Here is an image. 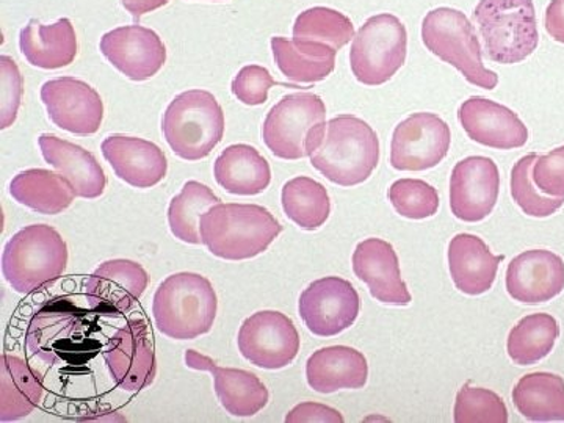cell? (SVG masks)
<instances>
[{"label": "cell", "instance_id": "3", "mask_svg": "<svg viewBox=\"0 0 564 423\" xmlns=\"http://www.w3.org/2000/svg\"><path fill=\"white\" fill-rule=\"evenodd\" d=\"M217 311L214 285L198 273L172 274L159 285L152 300L155 326L174 340H193L209 333Z\"/></svg>", "mask_w": 564, "mask_h": 423}, {"label": "cell", "instance_id": "36", "mask_svg": "<svg viewBox=\"0 0 564 423\" xmlns=\"http://www.w3.org/2000/svg\"><path fill=\"white\" fill-rule=\"evenodd\" d=\"M355 39V25L340 11L314 7L303 11L293 24V41L296 43L325 44L340 51Z\"/></svg>", "mask_w": 564, "mask_h": 423}, {"label": "cell", "instance_id": "28", "mask_svg": "<svg viewBox=\"0 0 564 423\" xmlns=\"http://www.w3.org/2000/svg\"><path fill=\"white\" fill-rule=\"evenodd\" d=\"M217 184L239 196H254L265 192L272 182L269 162L250 144H231L218 155L214 165Z\"/></svg>", "mask_w": 564, "mask_h": 423}, {"label": "cell", "instance_id": "27", "mask_svg": "<svg viewBox=\"0 0 564 423\" xmlns=\"http://www.w3.org/2000/svg\"><path fill=\"white\" fill-rule=\"evenodd\" d=\"M20 47L25 61L41 69H61L76 61V31L68 18L55 24L43 25L39 20H31L21 31Z\"/></svg>", "mask_w": 564, "mask_h": 423}, {"label": "cell", "instance_id": "12", "mask_svg": "<svg viewBox=\"0 0 564 423\" xmlns=\"http://www.w3.org/2000/svg\"><path fill=\"white\" fill-rule=\"evenodd\" d=\"M111 380L122 391L140 392L154 383L158 358L150 325L143 318H133L110 337L104 351Z\"/></svg>", "mask_w": 564, "mask_h": 423}, {"label": "cell", "instance_id": "8", "mask_svg": "<svg viewBox=\"0 0 564 423\" xmlns=\"http://www.w3.org/2000/svg\"><path fill=\"white\" fill-rule=\"evenodd\" d=\"M422 40L426 50L455 66L475 87L494 90L499 84V76L485 68L477 32L462 11L451 7L430 11L422 22Z\"/></svg>", "mask_w": 564, "mask_h": 423}, {"label": "cell", "instance_id": "43", "mask_svg": "<svg viewBox=\"0 0 564 423\" xmlns=\"http://www.w3.org/2000/svg\"><path fill=\"white\" fill-rule=\"evenodd\" d=\"M285 422H344L343 414L322 403H302L285 415Z\"/></svg>", "mask_w": 564, "mask_h": 423}, {"label": "cell", "instance_id": "17", "mask_svg": "<svg viewBox=\"0 0 564 423\" xmlns=\"http://www.w3.org/2000/svg\"><path fill=\"white\" fill-rule=\"evenodd\" d=\"M147 270L129 259H111L101 263L85 284V296L91 311L102 315H120L131 311L148 289Z\"/></svg>", "mask_w": 564, "mask_h": 423}, {"label": "cell", "instance_id": "24", "mask_svg": "<svg viewBox=\"0 0 564 423\" xmlns=\"http://www.w3.org/2000/svg\"><path fill=\"white\" fill-rule=\"evenodd\" d=\"M39 143L44 161L73 184L77 198L96 199L102 196L107 177L91 152L50 133H43Z\"/></svg>", "mask_w": 564, "mask_h": 423}, {"label": "cell", "instance_id": "4", "mask_svg": "<svg viewBox=\"0 0 564 423\" xmlns=\"http://www.w3.org/2000/svg\"><path fill=\"white\" fill-rule=\"evenodd\" d=\"M68 245L50 225H31L14 234L2 252V274L14 292L43 291L68 267Z\"/></svg>", "mask_w": 564, "mask_h": 423}, {"label": "cell", "instance_id": "23", "mask_svg": "<svg viewBox=\"0 0 564 423\" xmlns=\"http://www.w3.org/2000/svg\"><path fill=\"white\" fill-rule=\"evenodd\" d=\"M101 151L115 174L131 187H154L165 180L169 172L166 155L152 141L111 135L102 141Z\"/></svg>", "mask_w": 564, "mask_h": 423}, {"label": "cell", "instance_id": "18", "mask_svg": "<svg viewBox=\"0 0 564 423\" xmlns=\"http://www.w3.org/2000/svg\"><path fill=\"white\" fill-rule=\"evenodd\" d=\"M99 47L104 57L133 82L151 79L166 62L161 36L143 25L113 29L102 36Z\"/></svg>", "mask_w": 564, "mask_h": 423}, {"label": "cell", "instance_id": "19", "mask_svg": "<svg viewBox=\"0 0 564 423\" xmlns=\"http://www.w3.org/2000/svg\"><path fill=\"white\" fill-rule=\"evenodd\" d=\"M185 366L212 375L221 406L234 417H251L269 404V389L254 373L220 367L209 356L195 350L185 351Z\"/></svg>", "mask_w": 564, "mask_h": 423}, {"label": "cell", "instance_id": "14", "mask_svg": "<svg viewBox=\"0 0 564 423\" xmlns=\"http://www.w3.org/2000/svg\"><path fill=\"white\" fill-rule=\"evenodd\" d=\"M452 133L447 122L434 113L411 115L393 131L391 165L399 172H425L447 158Z\"/></svg>", "mask_w": 564, "mask_h": 423}, {"label": "cell", "instance_id": "35", "mask_svg": "<svg viewBox=\"0 0 564 423\" xmlns=\"http://www.w3.org/2000/svg\"><path fill=\"white\" fill-rule=\"evenodd\" d=\"M218 203L220 198L207 185L198 181L185 182L169 207V225L173 236L184 243L203 245L199 220Z\"/></svg>", "mask_w": 564, "mask_h": 423}, {"label": "cell", "instance_id": "39", "mask_svg": "<svg viewBox=\"0 0 564 423\" xmlns=\"http://www.w3.org/2000/svg\"><path fill=\"white\" fill-rule=\"evenodd\" d=\"M454 417L458 423H507L508 410L496 392L464 386L456 395Z\"/></svg>", "mask_w": 564, "mask_h": 423}, {"label": "cell", "instance_id": "25", "mask_svg": "<svg viewBox=\"0 0 564 423\" xmlns=\"http://www.w3.org/2000/svg\"><path fill=\"white\" fill-rule=\"evenodd\" d=\"M503 254L494 256L474 234H458L448 245V269L456 289L466 295H484L492 288Z\"/></svg>", "mask_w": 564, "mask_h": 423}, {"label": "cell", "instance_id": "33", "mask_svg": "<svg viewBox=\"0 0 564 423\" xmlns=\"http://www.w3.org/2000/svg\"><path fill=\"white\" fill-rule=\"evenodd\" d=\"M281 202L289 220L306 231L322 228L332 214V202L326 188L321 182L306 176L285 182Z\"/></svg>", "mask_w": 564, "mask_h": 423}, {"label": "cell", "instance_id": "7", "mask_svg": "<svg viewBox=\"0 0 564 423\" xmlns=\"http://www.w3.org/2000/svg\"><path fill=\"white\" fill-rule=\"evenodd\" d=\"M326 106L314 93L284 96L267 113L262 139L282 161L311 158L321 144L326 128Z\"/></svg>", "mask_w": 564, "mask_h": 423}, {"label": "cell", "instance_id": "5", "mask_svg": "<svg viewBox=\"0 0 564 423\" xmlns=\"http://www.w3.org/2000/svg\"><path fill=\"white\" fill-rule=\"evenodd\" d=\"M220 102L206 90L181 93L163 113L162 132L174 154L184 161L206 159L225 135Z\"/></svg>", "mask_w": 564, "mask_h": 423}, {"label": "cell", "instance_id": "26", "mask_svg": "<svg viewBox=\"0 0 564 423\" xmlns=\"http://www.w3.org/2000/svg\"><path fill=\"white\" fill-rule=\"evenodd\" d=\"M306 378L307 384L321 393L361 389L369 378V364L356 348L334 345L311 355L306 362Z\"/></svg>", "mask_w": 564, "mask_h": 423}, {"label": "cell", "instance_id": "44", "mask_svg": "<svg viewBox=\"0 0 564 423\" xmlns=\"http://www.w3.org/2000/svg\"><path fill=\"white\" fill-rule=\"evenodd\" d=\"M545 31L564 44V0H552L545 10Z\"/></svg>", "mask_w": 564, "mask_h": 423}, {"label": "cell", "instance_id": "22", "mask_svg": "<svg viewBox=\"0 0 564 423\" xmlns=\"http://www.w3.org/2000/svg\"><path fill=\"white\" fill-rule=\"evenodd\" d=\"M564 289V262L555 252L530 250L514 258L507 270V291L519 303L551 302Z\"/></svg>", "mask_w": 564, "mask_h": 423}, {"label": "cell", "instance_id": "38", "mask_svg": "<svg viewBox=\"0 0 564 423\" xmlns=\"http://www.w3.org/2000/svg\"><path fill=\"white\" fill-rule=\"evenodd\" d=\"M393 209L410 220H425L440 210V195L436 188L422 180H400L389 188Z\"/></svg>", "mask_w": 564, "mask_h": 423}, {"label": "cell", "instance_id": "41", "mask_svg": "<svg viewBox=\"0 0 564 423\" xmlns=\"http://www.w3.org/2000/svg\"><path fill=\"white\" fill-rule=\"evenodd\" d=\"M278 85L272 74L263 66L248 65L234 77L232 95L245 106H262L269 99L270 88Z\"/></svg>", "mask_w": 564, "mask_h": 423}, {"label": "cell", "instance_id": "13", "mask_svg": "<svg viewBox=\"0 0 564 423\" xmlns=\"http://www.w3.org/2000/svg\"><path fill=\"white\" fill-rule=\"evenodd\" d=\"M299 311L304 325L314 336L334 337L356 322L361 311V300L350 281L326 276L304 289Z\"/></svg>", "mask_w": 564, "mask_h": 423}, {"label": "cell", "instance_id": "11", "mask_svg": "<svg viewBox=\"0 0 564 423\" xmlns=\"http://www.w3.org/2000/svg\"><path fill=\"white\" fill-rule=\"evenodd\" d=\"M295 323L278 311H259L242 323L237 336L240 355L259 369H284L300 351Z\"/></svg>", "mask_w": 564, "mask_h": 423}, {"label": "cell", "instance_id": "30", "mask_svg": "<svg viewBox=\"0 0 564 423\" xmlns=\"http://www.w3.org/2000/svg\"><path fill=\"white\" fill-rule=\"evenodd\" d=\"M14 202L43 215H57L77 198L73 184L61 173L50 170H25L10 182Z\"/></svg>", "mask_w": 564, "mask_h": 423}, {"label": "cell", "instance_id": "40", "mask_svg": "<svg viewBox=\"0 0 564 423\" xmlns=\"http://www.w3.org/2000/svg\"><path fill=\"white\" fill-rule=\"evenodd\" d=\"M24 82L17 62L9 55L0 57V129H9L20 111Z\"/></svg>", "mask_w": 564, "mask_h": 423}, {"label": "cell", "instance_id": "29", "mask_svg": "<svg viewBox=\"0 0 564 423\" xmlns=\"http://www.w3.org/2000/svg\"><path fill=\"white\" fill-rule=\"evenodd\" d=\"M44 395L43 377L18 356L0 359V422L20 421L39 408Z\"/></svg>", "mask_w": 564, "mask_h": 423}, {"label": "cell", "instance_id": "32", "mask_svg": "<svg viewBox=\"0 0 564 423\" xmlns=\"http://www.w3.org/2000/svg\"><path fill=\"white\" fill-rule=\"evenodd\" d=\"M514 406L533 422H564V380L558 375H525L516 384Z\"/></svg>", "mask_w": 564, "mask_h": 423}, {"label": "cell", "instance_id": "31", "mask_svg": "<svg viewBox=\"0 0 564 423\" xmlns=\"http://www.w3.org/2000/svg\"><path fill=\"white\" fill-rule=\"evenodd\" d=\"M272 51L278 68L296 84H317L336 68L337 51L325 44L296 43L284 36H273Z\"/></svg>", "mask_w": 564, "mask_h": 423}, {"label": "cell", "instance_id": "10", "mask_svg": "<svg viewBox=\"0 0 564 423\" xmlns=\"http://www.w3.org/2000/svg\"><path fill=\"white\" fill-rule=\"evenodd\" d=\"M87 323L69 300L54 299L35 311L25 332V348L46 366L68 362L84 347Z\"/></svg>", "mask_w": 564, "mask_h": 423}, {"label": "cell", "instance_id": "45", "mask_svg": "<svg viewBox=\"0 0 564 423\" xmlns=\"http://www.w3.org/2000/svg\"><path fill=\"white\" fill-rule=\"evenodd\" d=\"M170 0H121V6L124 7L135 20H140L143 14L151 13V11L162 9Z\"/></svg>", "mask_w": 564, "mask_h": 423}, {"label": "cell", "instance_id": "15", "mask_svg": "<svg viewBox=\"0 0 564 423\" xmlns=\"http://www.w3.org/2000/svg\"><path fill=\"white\" fill-rule=\"evenodd\" d=\"M41 101L51 121L74 135H93L101 129L104 102L87 82L74 77L47 80L41 87Z\"/></svg>", "mask_w": 564, "mask_h": 423}, {"label": "cell", "instance_id": "2", "mask_svg": "<svg viewBox=\"0 0 564 423\" xmlns=\"http://www.w3.org/2000/svg\"><path fill=\"white\" fill-rule=\"evenodd\" d=\"M380 162V140L369 122L339 115L326 122L311 165L340 187H355L372 176Z\"/></svg>", "mask_w": 564, "mask_h": 423}, {"label": "cell", "instance_id": "20", "mask_svg": "<svg viewBox=\"0 0 564 423\" xmlns=\"http://www.w3.org/2000/svg\"><path fill=\"white\" fill-rule=\"evenodd\" d=\"M458 118L470 140L494 150H516L529 140V131L521 118L491 99L473 96L459 107Z\"/></svg>", "mask_w": 564, "mask_h": 423}, {"label": "cell", "instance_id": "21", "mask_svg": "<svg viewBox=\"0 0 564 423\" xmlns=\"http://www.w3.org/2000/svg\"><path fill=\"white\" fill-rule=\"evenodd\" d=\"M352 272L367 284L377 302L408 306L411 293L400 273L399 256L391 243L367 239L352 252Z\"/></svg>", "mask_w": 564, "mask_h": 423}, {"label": "cell", "instance_id": "1", "mask_svg": "<svg viewBox=\"0 0 564 423\" xmlns=\"http://www.w3.org/2000/svg\"><path fill=\"white\" fill-rule=\"evenodd\" d=\"M199 232L215 258L248 261L267 251L282 226L272 212L258 204L218 203L203 214Z\"/></svg>", "mask_w": 564, "mask_h": 423}, {"label": "cell", "instance_id": "6", "mask_svg": "<svg viewBox=\"0 0 564 423\" xmlns=\"http://www.w3.org/2000/svg\"><path fill=\"white\" fill-rule=\"evenodd\" d=\"M474 18L486 57L499 65L524 62L540 44L532 0H480Z\"/></svg>", "mask_w": 564, "mask_h": 423}, {"label": "cell", "instance_id": "34", "mask_svg": "<svg viewBox=\"0 0 564 423\" xmlns=\"http://www.w3.org/2000/svg\"><path fill=\"white\" fill-rule=\"evenodd\" d=\"M558 336V322L551 314L527 315L508 336V355L518 366H533L554 350Z\"/></svg>", "mask_w": 564, "mask_h": 423}, {"label": "cell", "instance_id": "16", "mask_svg": "<svg viewBox=\"0 0 564 423\" xmlns=\"http://www.w3.org/2000/svg\"><path fill=\"white\" fill-rule=\"evenodd\" d=\"M500 192V174L496 162L474 155L456 163L451 180L452 214L458 220H485L496 207Z\"/></svg>", "mask_w": 564, "mask_h": 423}, {"label": "cell", "instance_id": "9", "mask_svg": "<svg viewBox=\"0 0 564 423\" xmlns=\"http://www.w3.org/2000/svg\"><path fill=\"white\" fill-rule=\"evenodd\" d=\"M408 32L399 18L381 13L369 18L352 39L350 65L356 80L378 87L395 76L406 62Z\"/></svg>", "mask_w": 564, "mask_h": 423}, {"label": "cell", "instance_id": "42", "mask_svg": "<svg viewBox=\"0 0 564 423\" xmlns=\"http://www.w3.org/2000/svg\"><path fill=\"white\" fill-rule=\"evenodd\" d=\"M533 181L544 195L564 198V147L538 155L533 165Z\"/></svg>", "mask_w": 564, "mask_h": 423}, {"label": "cell", "instance_id": "37", "mask_svg": "<svg viewBox=\"0 0 564 423\" xmlns=\"http://www.w3.org/2000/svg\"><path fill=\"white\" fill-rule=\"evenodd\" d=\"M538 154H529L511 170V196L529 217L545 218L562 209L564 198L544 195L533 181V165Z\"/></svg>", "mask_w": 564, "mask_h": 423}]
</instances>
